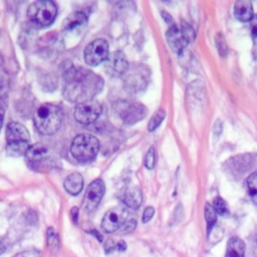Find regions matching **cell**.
Segmentation results:
<instances>
[{"label":"cell","mask_w":257,"mask_h":257,"mask_svg":"<svg viewBox=\"0 0 257 257\" xmlns=\"http://www.w3.org/2000/svg\"><path fill=\"white\" fill-rule=\"evenodd\" d=\"M86 22H87L86 15L81 11H75V12L69 14L64 19V21L62 23V27L65 30H70L75 27L84 25V24H86Z\"/></svg>","instance_id":"18"},{"label":"cell","mask_w":257,"mask_h":257,"mask_svg":"<svg viewBox=\"0 0 257 257\" xmlns=\"http://www.w3.org/2000/svg\"><path fill=\"white\" fill-rule=\"evenodd\" d=\"M251 34L255 45H257V15H255L251 20Z\"/></svg>","instance_id":"29"},{"label":"cell","mask_w":257,"mask_h":257,"mask_svg":"<svg viewBox=\"0 0 257 257\" xmlns=\"http://www.w3.org/2000/svg\"><path fill=\"white\" fill-rule=\"evenodd\" d=\"M127 210L124 206L119 205L108 210L102 218L101 227L106 233H112L119 229L125 222Z\"/></svg>","instance_id":"8"},{"label":"cell","mask_w":257,"mask_h":257,"mask_svg":"<svg viewBox=\"0 0 257 257\" xmlns=\"http://www.w3.org/2000/svg\"><path fill=\"white\" fill-rule=\"evenodd\" d=\"M246 184L251 199L257 205V171L248 177Z\"/></svg>","instance_id":"19"},{"label":"cell","mask_w":257,"mask_h":257,"mask_svg":"<svg viewBox=\"0 0 257 257\" xmlns=\"http://www.w3.org/2000/svg\"><path fill=\"white\" fill-rule=\"evenodd\" d=\"M216 46L218 48V51H219V54L224 57L227 55V52H228V47H227V44H226V41H225V38L223 36L222 33H218L216 35Z\"/></svg>","instance_id":"23"},{"label":"cell","mask_w":257,"mask_h":257,"mask_svg":"<svg viewBox=\"0 0 257 257\" xmlns=\"http://www.w3.org/2000/svg\"><path fill=\"white\" fill-rule=\"evenodd\" d=\"M63 185L70 195H78L83 188V178L79 173H71L65 178Z\"/></svg>","instance_id":"15"},{"label":"cell","mask_w":257,"mask_h":257,"mask_svg":"<svg viewBox=\"0 0 257 257\" xmlns=\"http://www.w3.org/2000/svg\"><path fill=\"white\" fill-rule=\"evenodd\" d=\"M47 242L49 246H57L58 245V238L53 228L49 227L47 230Z\"/></svg>","instance_id":"27"},{"label":"cell","mask_w":257,"mask_h":257,"mask_svg":"<svg viewBox=\"0 0 257 257\" xmlns=\"http://www.w3.org/2000/svg\"><path fill=\"white\" fill-rule=\"evenodd\" d=\"M213 208L216 211V213L219 215H225L228 213V208H227L226 202L221 197H216L214 199Z\"/></svg>","instance_id":"22"},{"label":"cell","mask_w":257,"mask_h":257,"mask_svg":"<svg viewBox=\"0 0 257 257\" xmlns=\"http://www.w3.org/2000/svg\"><path fill=\"white\" fill-rule=\"evenodd\" d=\"M108 56V43L105 39L98 38L90 42L84 49L83 57L86 64L96 66L106 60Z\"/></svg>","instance_id":"6"},{"label":"cell","mask_w":257,"mask_h":257,"mask_svg":"<svg viewBox=\"0 0 257 257\" xmlns=\"http://www.w3.org/2000/svg\"><path fill=\"white\" fill-rule=\"evenodd\" d=\"M234 14L236 18L239 19L240 21H243V22L251 21L254 17L251 2L247 0H239L235 2Z\"/></svg>","instance_id":"14"},{"label":"cell","mask_w":257,"mask_h":257,"mask_svg":"<svg viewBox=\"0 0 257 257\" xmlns=\"http://www.w3.org/2000/svg\"><path fill=\"white\" fill-rule=\"evenodd\" d=\"M181 31H182V33H183V36H184L185 39L187 40V42L194 41V39H195V32H194V29H193L187 22L182 21Z\"/></svg>","instance_id":"24"},{"label":"cell","mask_w":257,"mask_h":257,"mask_svg":"<svg viewBox=\"0 0 257 257\" xmlns=\"http://www.w3.org/2000/svg\"><path fill=\"white\" fill-rule=\"evenodd\" d=\"M105 71L111 76H120L128 68L125 54L121 51H114L109 54L104 61Z\"/></svg>","instance_id":"11"},{"label":"cell","mask_w":257,"mask_h":257,"mask_svg":"<svg viewBox=\"0 0 257 257\" xmlns=\"http://www.w3.org/2000/svg\"><path fill=\"white\" fill-rule=\"evenodd\" d=\"M162 14L164 15V16H163V18H164V19L167 21V23H169L171 26H172V25H174V21H173L172 17H171V16H170L168 13H166V12H163Z\"/></svg>","instance_id":"36"},{"label":"cell","mask_w":257,"mask_h":257,"mask_svg":"<svg viewBox=\"0 0 257 257\" xmlns=\"http://www.w3.org/2000/svg\"><path fill=\"white\" fill-rule=\"evenodd\" d=\"M57 13L56 5L51 1L33 2L27 10L29 21L37 27H47L55 19Z\"/></svg>","instance_id":"5"},{"label":"cell","mask_w":257,"mask_h":257,"mask_svg":"<svg viewBox=\"0 0 257 257\" xmlns=\"http://www.w3.org/2000/svg\"><path fill=\"white\" fill-rule=\"evenodd\" d=\"M26 161L28 165L32 169H38L45 160L48 158V151L47 149L41 145V144H36V145H31L29 149L27 150L26 154Z\"/></svg>","instance_id":"12"},{"label":"cell","mask_w":257,"mask_h":257,"mask_svg":"<svg viewBox=\"0 0 257 257\" xmlns=\"http://www.w3.org/2000/svg\"><path fill=\"white\" fill-rule=\"evenodd\" d=\"M165 115H166V112L164 109H159L153 116L152 118L150 119L149 121V124H148V130L150 132H153L155 131L163 121V119L165 118Z\"/></svg>","instance_id":"21"},{"label":"cell","mask_w":257,"mask_h":257,"mask_svg":"<svg viewBox=\"0 0 257 257\" xmlns=\"http://www.w3.org/2000/svg\"><path fill=\"white\" fill-rule=\"evenodd\" d=\"M101 110V104L97 100H87L76 105L74 109V117L79 123L89 124L96 120L100 115Z\"/></svg>","instance_id":"7"},{"label":"cell","mask_w":257,"mask_h":257,"mask_svg":"<svg viewBox=\"0 0 257 257\" xmlns=\"http://www.w3.org/2000/svg\"><path fill=\"white\" fill-rule=\"evenodd\" d=\"M137 226V222L135 219H131L128 221H125L124 224L120 227V233H124V234H127V233H131L135 230Z\"/></svg>","instance_id":"26"},{"label":"cell","mask_w":257,"mask_h":257,"mask_svg":"<svg viewBox=\"0 0 257 257\" xmlns=\"http://www.w3.org/2000/svg\"><path fill=\"white\" fill-rule=\"evenodd\" d=\"M115 249H116V243L112 239L106 240V242L104 244V251H105V253H107V254L111 253Z\"/></svg>","instance_id":"31"},{"label":"cell","mask_w":257,"mask_h":257,"mask_svg":"<svg viewBox=\"0 0 257 257\" xmlns=\"http://www.w3.org/2000/svg\"><path fill=\"white\" fill-rule=\"evenodd\" d=\"M142 193L138 188L126 189L122 196V202L131 209H138L142 204Z\"/></svg>","instance_id":"16"},{"label":"cell","mask_w":257,"mask_h":257,"mask_svg":"<svg viewBox=\"0 0 257 257\" xmlns=\"http://www.w3.org/2000/svg\"><path fill=\"white\" fill-rule=\"evenodd\" d=\"M104 183L100 179L92 181L86 188L83 197V208L86 212L93 211L99 204L104 194Z\"/></svg>","instance_id":"9"},{"label":"cell","mask_w":257,"mask_h":257,"mask_svg":"<svg viewBox=\"0 0 257 257\" xmlns=\"http://www.w3.org/2000/svg\"><path fill=\"white\" fill-rule=\"evenodd\" d=\"M125 248H126L125 243H124L122 240H120V241H118V242L116 243V250H118V251H124Z\"/></svg>","instance_id":"37"},{"label":"cell","mask_w":257,"mask_h":257,"mask_svg":"<svg viewBox=\"0 0 257 257\" xmlns=\"http://www.w3.org/2000/svg\"><path fill=\"white\" fill-rule=\"evenodd\" d=\"M99 150L98 140L89 134H81L72 141L70 152L73 158L80 163L92 161Z\"/></svg>","instance_id":"4"},{"label":"cell","mask_w":257,"mask_h":257,"mask_svg":"<svg viewBox=\"0 0 257 257\" xmlns=\"http://www.w3.org/2000/svg\"><path fill=\"white\" fill-rule=\"evenodd\" d=\"M205 218L207 221V230L209 234L217 221V213L214 210L213 206H211L210 204H206L205 206Z\"/></svg>","instance_id":"20"},{"label":"cell","mask_w":257,"mask_h":257,"mask_svg":"<svg viewBox=\"0 0 257 257\" xmlns=\"http://www.w3.org/2000/svg\"><path fill=\"white\" fill-rule=\"evenodd\" d=\"M167 40L172 50L176 53H180L188 44L187 40L183 36L181 29L178 28L175 24L170 26L169 30L167 31Z\"/></svg>","instance_id":"13"},{"label":"cell","mask_w":257,"mask_h":257,"mask_svg":"<svg viewBox=\"0 0 257 257\" xmlns=\"http://www.w3.org/2000/svg\"><path fill=\"white\" fill-rule=\"evenodd\" d=\"M156 163V154H155V148L151 147L146 155L145 159V165L149 170H152L155 167Z\"/></svg>","instance_id":"25"},{"label":"cell","mask_w":257,"mask_h":257,"mask_svg":"<svg viewBox=\"0 0 257 257\" xmlns=\"http://www.w3.org/2000/svg\"><path fill=\"white\" fill-rule=\"evenodd\" d=\"M4 115H5V108L2 100H0V128L2 127L3 120H4Z\"/></svg>","instance_id":"32"},{"label":"cell","mask_w":257,"mask_h":257,"mask_svg":"<svg viewBox=\"0 0 257 257\" xmlns=\"http://www.w3.org/2000/svg\"><path fill=\"white\" fill-rule=\"evenodd\" d=\"M103 86L102 78L93 72L75 67L71 63L63 72V94L70 101L79 103L91 100Z\"/></svg>","instance_id":"1"},{"label":"cell","mask_w":257,"mask_h":257,"mask_svg":"<svg viewBox=\"0 0 257 257\" xmlns=\"http://www.w3.org/2000/svg\"><path fill=\"white\" fill-rule=\"evenodd\" d=\"M221 131H222V123H221V121L218 119V120L215 122V125H214V133H215V135L219 136L220 133H221Z\"/></svg>","instance_id":"33"},{"label":"cell","mask_w":257,"mask_h":257,"mask_svg":"<svg viewBox=\"0 0 257 257\" xmlns=\"http://www.w3.org/2000/svg\"><path fill=\"white\" fill-rule=\"evenodd\" d=\"M254 246H255V248L257 249V230H256L255 235H254Z\"/></svg>","instance_id":"38"},{"label":"cell","mask_w":257,"mask_h":257,"mask_svg":"<svg viewBox=\"0 0 257 257\" xmlns=\"http://www.w3.org/2000/svg\"><path fill=\"white\" fill-rule=\"evenodd\" d=\"M118 113L124 122L135 123L146 116L147 107L138 102H122L118 105Z\"/></svg>","instance_id":"10"},{"label":"cell","mask_w":257,"mask_h":257,"mask_svg":"<svg viewBox=\"0 0 257 257\" xmlns=\"http://www.w3.org/2000/svg\"><path fill=\"white\" fill-rule=\"evenodd\" d=\"M13 257H40V252L34 249L22 251L20 253L15 254Z\"/></svg>","instance_id":"28"},{"label":"cell","mask_w":257,"mask_h":257,"mask_svg":"<svg viewBox=\"0 0 257 257\" xmlns=\"http://www.w3.org/2000/svg\"><path fill=\"white\" fill-rule=\"evenodd\" d=\"M6 153L11 157L25 156L30 145V136L26 127L16 121L8 123L6 128Z\"/></svg>","instance_id":"3"},{"label":"cell","mask_w":257,"mask_h":257,"mask_svg":"<svg viewBox=\"0 0 257 257\" xmlns=\"http://www.w3.org/2000/svg\"><path fill=\"white\" fill-rule=\"evenodd\" d=\"M245 243L238 237H232L227 243L225 257H244Z\"/></svg>","instance_id":"17"},{"label":"cell","mask_w":257,"mask_h":257,"mask_svg":"<svg viewBox=\"0 0 257 257\" xmlns=\"http://www.w3.org/2000/svg\"><path fill=\"white\" fill-rule=\"evenodd\" d=\"M7 248V242L3 237H0V254H2Z\"/></svg>","instance_id":"35"},{"label":"cell","mask_w":257,"mask_h":257,"mask_svg":"<svg viewBox=\"0 0 257 257\" xmlns=\"http://www.w3.org/2000/svg\"><path fill=\"white\" fill-rule=\"evenodd\" d=\"M63 113L59 106L51 103L40 105L34 113V124L42 135H52L58 131Z\"/></svg>","instance_id":"2"},{"label":"cell","mask_w":257,"mask_h":257,"mask_svg":"<svg viewBox=\"0 0 257 257\" xmlns=\"http://www.w3.org/2000/svg\"><path fill=\"white\" fill-rule=\"evenodd\" d=\"M154 213H155V209L153 207H147L143 214V222L144 223L149 222L152 219V217L154 216Z\"/></svg>","instance_id":"30"},{"label":"cell","mask_w":257,"mask_h":257,"mask_svg":"<svg viewBox=\"0 0 257 257\" xmlns=\"http://www.w3.org/2000/svg\"><path fill=\"white\" fill-rule=\"evenodd\" d=\"M70 215H71V219L74 223L77 222V216H78V209L76 207H73L70 211Z\"/></svg>","instance_id":"34"}]
</instances>
